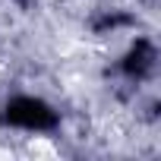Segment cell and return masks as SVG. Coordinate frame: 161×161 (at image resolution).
<instances>
[{"instance_id": "6da1fadb", "label": "cell", "mask_w": 161, "mask_h": 161, "mask_svg": "<svg viewBox=\"0 0 161 161\" xmlns=\"http://www.w3.org/2000/svg\"><path fill=\"white\" fill-rule=\"evenodd\" d=\"M7 120L16 126H25V130H47L57 123V117L47 111V104H41L35 98H16L7 108Z\"/></svg>"}]
</instances>
